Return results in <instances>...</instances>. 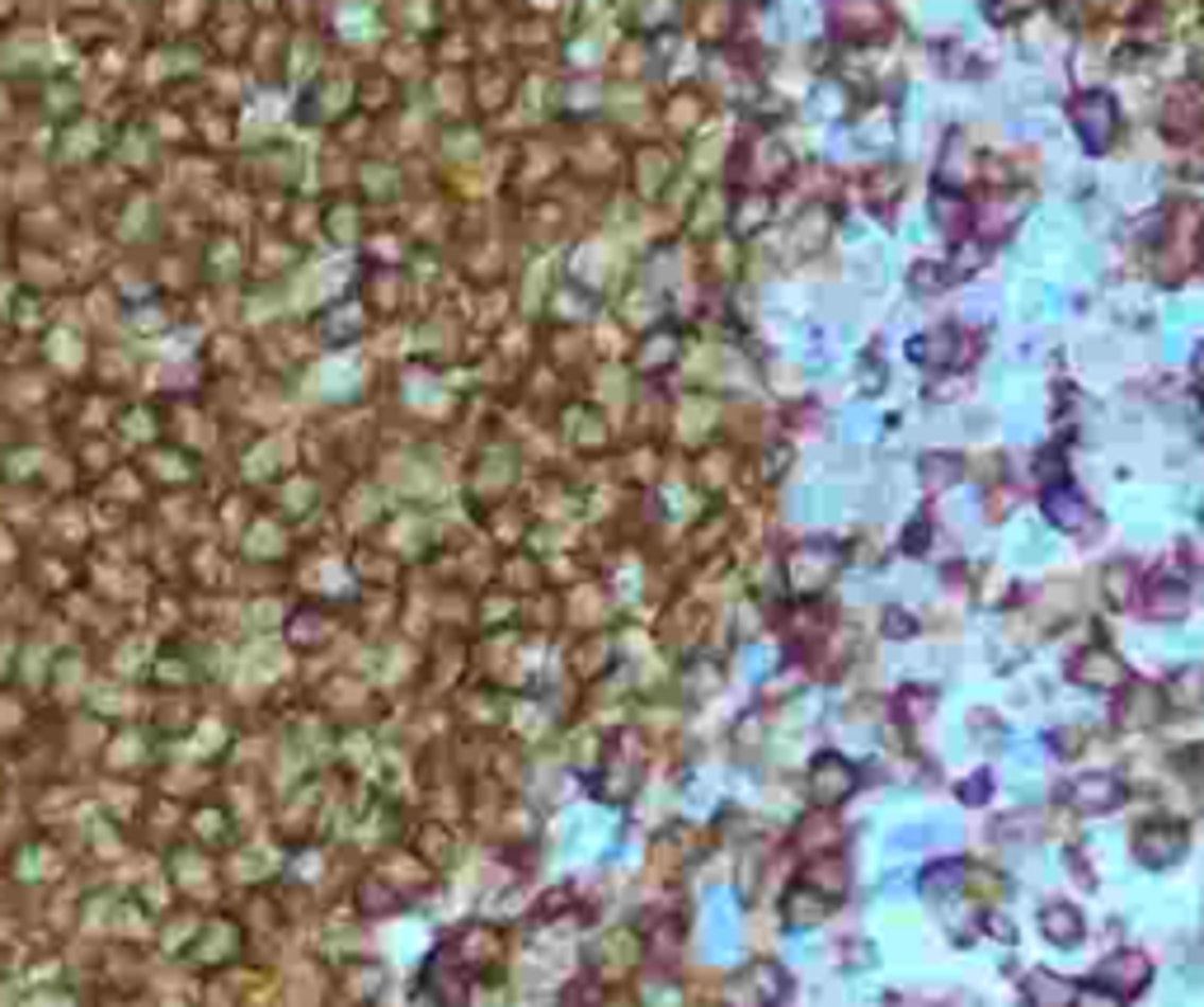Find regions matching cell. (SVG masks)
Instances as JSON below:
<instances>
[{
    "label": "cell",
    "mask_w": 1204,
    "mask_h": 1007,
    "mask_svg": "<svg viewBox=\"0 0 1204 1007\" xmlns=\"http://www.w3.org/2000/svg\"><path fill=\"white\" fill-rule=\"evenodd\" d=\"M1026 999H1031V1007H1072L1078 989H1072L1068 979H1059V974L1035 970L1031 979H1026Z\"/></svg>",
    "instance_id": "cell-3"
},
{
    "label": "cell",
    "mask_w": 1204,
    "mask_h": 1007,
    "mask_svg": "<svg viewBox=\"0 0 1204 1007\" xmlns=\"http://www.w3.org/2000/svg\"><path fill=\"white\" fill-rule=\"evenodd\" d=\"M1045 509H1049V518H1054L1059 528H1082V513H1087V504L1072 495V490H1054V495L1045 499Z\"/></svg>",
    "instance_id": "cell-7"
},
{
    "label": "cell",
    "mask_w": 1204,
    "mask_h": 1007,
    "mask_svg": "<svg viewBox=\"0 0 1204 1007\" xmlns=\"http://www.w3.org/2000/svg\"><path fill=\"white\" fill-rule=\"evenodd\" d=\"M852 786H857V782H852V768H842L838 758H824V763L814 768V796H819L824 805L842 801V796H847Z\"/></svg>",
    "instance_id": "cell-5"
},
{
    "label": "cell",
    "mask_w": 1204,
    "mask_h": 1007,
    "mask_svg": "<svg viewBox=\"0 0 1204 1007\" xmlns=\"http://www.w3.org/2000/svg\"><path fill=\"white\" fill-rule=\"evenodd\" d=\"M932 838V829H899V834H890V842H884V852H890V861H899V857H913L923 842Z\"/></svg>",
    "instance_id": "cell-9"
},
{
    "label": "cell",
    "mask_w": 1204,
    "mask_h": 1007,
    "mask_svg": "<svg viewBox=\"0 0 1204 1007\" xmlns=\"http://www.w3.org/2000/svg\"><path fill=\"white\" fill-rule=\"evenodd\" d=\"M1181 848H1186V838H1181V829H1167V824H1148L1143 834H1138V857L1148 861V867H1167V861L1181 857Z\"/></svg>",
    "instance_id": "cell-2"
},
{
    "label": "cell",
    "mask_w": 1204,
    "mask_h": 1007,
    "mask_svg": "<svg viewBox=\"0 0 1204 1007\" xmlns=\"http://www.w3.org/2000/svg\"><path fill=\"white\" fill-rule=\"evenodd\" d=\"M983 796H988V782H983V776H979V782H969V786H965V801H983Z\"/></svg>",
    "instance_id": "cell-10"
},
{
    "label": "cell",
    "mask_w": 1204,
    "mask_h": 1007,
    "mask_svg": "<svg viewBox=\"0 0 1204 1007\" xmlns=\"http://www.w3.org/2000/svg\"><path fill=\"white\" fill-rule=\"evenodd\" d=\"M960 885H965V867H960V861H946V867H932L923 875V890L936 894V900H941V894H946V900H950V894H960Z\"/></svg>",
    "instance_id": "cell-8"
},
{
    "label": "cell",
    "mask_w": 1204,
    "mask_h": 1007,
    "mask_svg": "<svg viewBox=\"0 0 1204 1007\" xmlns=\"http://www.w3.org/2000/svg\"><path fill=\"white\" fill-rule=\"evenodd\" d=\"M1045 933H1049V941H1059V946H1072V941L1082 937V918L1072 914L1068 904H1054V908H1045Z\"/></svg>",
    "instance_id": "cell-6"
},
{
    "label": "cell",
    "mask_w": 1204,
    "mask_h": 1007,
    "mask_svg": "<svg viewBox=\"0 0 1204 1007\" xmlns=\"http://www.w3.org/2000/svg\"><path fill=\"white\" fill-rule=\"evenodd\" d=\"M1091 984L1105 993H1115V999H1130V993H1138L1148 984V960L1143 956H1111L1097 974H1091Z\"/></svg>",
    "instance_id": "cell-1"
},
{
    "label": "cell",
    "mask_w": 1204,
    "mask_h": 1007,
    "mask_svg": "<svg viewBox=\"0 0 1204 1007\" xmlns=\"http://www.w3.org/2000/svg\"><path fill=\"white\" fill-rule=\"evenodd\" d=\"M1068 801L1078 809H1111L1120 801V782L1115 776H1082V782L1068 786Z\"/></svg>",
    "instance_id": "cell-4"
}]
</instances>
